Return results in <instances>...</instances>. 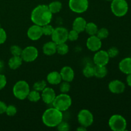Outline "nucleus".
<instances>
[{
  "mask_svg": "<svg viewBox=\"0 0 131 131\" xmlns=\"http://www.w3.org/2000/svg\"><path fill=\"white\" fill-rule=\"evenodd\" d=\"M23 59L21 56H13L8 61V66L12 70L18 69L23 63Z\"/></svg>",
  "mask_w": 131,
  "mask_h": 131,
  "instance_id": "obj_21",
  "label": "nucleus"
},
{
  "mask_svg": "<svg viewBox=\"0 0 131 131\" xmlns=\"http://www.w3.org/2000/svg\"><path fill=\"white\" fill-rule=\"evenodd\" d=\"M70 89V85L69 84V82L64 81L63 83L60 84V90L61 93H67L69 92Z\"/></svg>",
  "mask_w": 131,
  "mask_h": 131,
  "instance_id": "obj_34",
  "label": "nucleus"
},
{
  "mask_svg": "<svg viewBox=\"0 0 131 131\" xmlns=\"http://www.w3.org/2000/svg\"><path fill=\"white\" fill-rule=\"evenodd\" d=\"M86 46L90 51L97 52L102 47V41L97 36H90L86 41Z\"/></svg>",
  "mask_w": 131,
  "mask_h": 131,
  "instance_id": "obj_13",
  "label": "nucleus"
},
{
  "mask_svg": "<svg viewBox=\"0 0 131 131\" xmlns=\"http://www.w3.org/2000/svg\"><path fill=\"white\" fill-rule=\"evenodd\" d=\"M38 51L36 47L33 46H28L23 49L21 56L23 61L26 62H32L37 58Z\"/></svg>",
  "mask_w": 131,
  "mask_h": 131,
  "instance_id": "obj_10",
  "label": "nucleus"
},
{
  "mask_svg": "<svg viewBox=\"0 0 131 131\" xmlns=\"http://www.w3.org/2000/svg\"><path fill=\"white\" fill-rule=\"evenodd\" d=\"M119 69L125 74H131V58H125L119 63Z\"/></svg>",
  "mask_w": 131,
  "mask_h": 131,
  "instance_id": "obj_18",
  "label": "nucleus"
},
{
  "mask_svg": "<svg viewBox=\"0 0 131 131\" xmlns=\"http://www.w3.org/2000/svg\"><path fill=\"white\" fill-rule=\"evenodd\" d=\"M54 30V28L52 26L50 25L49 24L42 26V32H43V35H44L51 36Z\"/></svg>",
  "mask_w": 131,
  "mask_h": 131,
  "instance_id": "obj_30",
  "label": "nucleus"
},
{
  "mask_svg": "<svg viewBox=\"0 0 131 131\" xmlns=\"http://www.w3.org/2000/svg\"><path fill=\"white\" fill-rule=\"evenodd\" d=\"M77 130H79V131H85L86 130V127H83V126H80L79 127H78V129H77Z\"/></svg>",
  "mask_w": 131,
  "mask_h": 131,
  "instance_id": "obj_41",
  "label": "nucleus"
},
{
  "mask_svg": "<svg viewBox=\"0 0 131 131\" xmlns=\"http://www.w3.org/2000/svg\"><path fill=\"white\" fill-rule=\"evenodd\" d=\"M56 46L57 44L55 43L53 41L48 42L45 43L42 48L43 54L47 56H52L56 52Z\"/></svg>",
  "mask_w": 131,
  "mask_h": 131,
  "instance_id": "obj_19",
  "label": "nucleus"
},
{
  "mask_svg": "<svg viewBox=\"0 0 131 131\" xmlns=\"http://www.w3.org/2000/svg\"><path fill=\"white\" fill-rule=\"evenodd\" d=\"M61 77L60 73L58 72L53 71L50 72L47 76V81L49 84H58L61 83Z\"/></svg>",
  "mask_w": 131,
  "mask_h": 131,
  "instance_id": "obj_20",
  "label": "nucleus"
},
{
  "mask_svg": "<svg viewBox=\"0 0 131 131\" xmlns=\"http://www.w3.org/2000/svg\"><path fill=\"white\" fill-rule=\"evenodd\" d=\"M107 74V70L106 66L96 65L94 67V76L97 78H103L106 76Z\"/></svg>",
  "mask_w": 131,
  "mask_h": 131,
  "instance_id": "obj_22",
  "label": "nucleus"
},
{
  "mask_svg": "<svg viewBox=\"0 0 131 131\" xmlns=\"http://www.w3.org/2000/svg\"><path fill=\"white\" fill-rule=\"evenodd\" d=\"M106 1H111L112 0H106Z\"/></svg>",
  "mask_w": 131,
  "mask_h": 131,
  "instance_id": "obj_43",
  "label": "nucleus"
},
{
  "mask_svg": "<svg viewBox=\"0 0 131 131\" xmlns=\"http://www.w3.org/2000/svg\"><path fill=\"white\" fill-rule=\"evenodd\" d=\"M27 35H28V38L31 40H38L43 35L42 27L40 26L37 25V24L31 26L28 29V32H27Z\"/></svg>",
  "mask_w": 131,
  "mask_h": 131,
  "instance_id": "obj_12",
  "label": "nucleus"
},
{
  "mask_svg": "<svg viewBox=\"0 0 131 131\" xmlns=\"http://www.w3.org/2000/svg\"><path fill=\"white\" fill-rule=\"evenodd\" d=\"M110 56L107 52L104 50H99L93 56V61L96 65L106 66L110 61Z\"/></svg>",
  "mask_w": 131,
  "mask_h": 131,
  "instance_id": "obj_11",
  "label": "nucleus"
},
{
  "mask_svg": "<svg viewBox=\"0 0 131 131\" xmlns=\"http://www.w3.org/2000/svg\"><path fill=\"white\" fill-rule=\"evenodd\" d=\"M89 3L88 0H69V6L70 10L75 13L81 14L88 8Z\"/></svg>",
  "mask_w": 131,
  "mask_h": 131,
  "instance_id": "obj_8",
  "label": "nucleus"
},
{
  "mask_svg": "<svg viewBox=\"0 0 131 131\" xmlns=\"http://www.w3.org/2000/svg\"><path fill=\"white\" fill-rule=\"evenodd\" d=\"M109 126L114 131H124L126 130L127 121L120 115H114L109 120Z\"/></svg>",
  "mask_w": 131,
  "mask_h": 131,
  "instance_id": "obj_6",
  "label": "nucleus"
},
{
  "mask_svg": "<svg viewBox=\"0 0 131 131\" xmlns=\"http://www.w3.org/2000/svg\"><path fill=\"white\" fill-rule=\"evenodd\" d=\"M107 52L109 56H110V58H115L116 56H117L118 54H119L118 49L115 47H111V48H110Z\"/></svg>",
  "mask_w": 131,
  "mask_h": 131,
  "instance_id": "obj_35",
  "label": "nucleus"
},
{
  "mask_svg": "<svg viewBox=\"0 0 131 131\" xmlns=\"http://www.w3.org/2000/svg\"><path fill=\"white\" fill-rule=\"evenodd\" d=\"M10 52H11L13 56H20L22 52H23V49L19 46L14 45V46H12L10 47Z\"/></svg>",
  "mask_w": 131,
  "mask_h": 131,
  "instance_id": "obj_31",
  "label": "nucleus"
},
{
  "mask_svg": "<svg viewBox=\"0 0 131 131\" xmlns=\"http://www.w3.org/2000/svg\"><path fill=\"white\" fill-rule=\"evenodd\" d=\"M61 79L64 81L72 82L74 78V71L70 67L65 66L60 71Z\"/></svg>",
  "mask_w": 131,
  "mask_h": 131,
  "instance_id": "obj_16",
  "label": "nucleus"
},
{
  "mask_svg": "<svg viewBox=\"0 0 131 131\" xmlns=\"http://www.w3.org/2000/svg\"><path fill=\"white\" fill-rule=\"evenodd\" d=\"M3 67H4L3 61H1V60H0V70H2L3 68Z\"/></svg>",
  "mask_w": 131,
  "mask_h": 131,
  "instance_id": "obj_42",
  "label": "nucleus"
},
{
  "mask_svg": "<svg viewBox=\"0 0 131 131\" xmlns=\"http://www.w3.org/2000/svg\"><path fill=\"white\" fill-rule=\"evenodd\" d=\"M6 115L9 116H14L17 113V108L15 106L13 105H9L6 107V111H5Z\"/></svg>",
  "mask_w": 131,
  "mask_h": 131,
  "instance_id": "obj_33",
  "label": "nucleus"
},
{
  "mask_svg": "<svg viewBox=\"0 0 131 131\" xmlns=\"http://www.w3.org/2000/svg\"><path fill=\"white\" fill-rule=\"evenodd\" d=\"M58 130L60 131H68L70 129V125L65 122H61L57 126Z\"/></svg>",
  "mask_w": 131,
  "mask_h": 131,
  "instance_id": "obj_36",
  "label": "nucleus"
},
{
  "mask_svg": "<svg viewBox=\"0 0 131 131\" xmlns=\"http://www.w3.org/2000/svg\"><path fill=\"white\" fill-rule=\"evenodd\" d=\"M52 104L54 107L63 112L69 110L71 106L72 99L67 93H62L56 96Z\"/></svg>",
  "mask_w": 131,
  "mask_h": 131,
  "instance_id": "obj_3",
  "label": "nucleus"
},
{
  "mask_svg": "<svg viewBox=\"0 0 131 131\" xmlns=\"http://www.w3.org/2000/svg\"><path fill=\"white\" fill-rule=\"evenodd\" d=\"M111 9L113 14L116 17H123L127 13L129 5L125 0H112Z\"/></svg>",
  "mask_w": 131,
  "mask_h": 131,
  "instance_id": "obj_5",
  "label": "nucleus"
},
{
  "mask_svg": "<svg viewBox=\"0 0 131 131\" xmlns=\"http://www.w3.org/2000/svg\"><path fill=\"white\" fill-rule=\"evenodd\" d=\"M96 35L101 40L105 39L109 36V31L107 28H102L100 29H98V31Z\"/></svg>",
  "mask_w": 131,
  "mask_h": 131,
  "instance_id": "obj_29",
  "label": "nucleus"
},
{
  "mask_svg": "<svg viewBox=\"0 0 131 131\" xmlns=\"http://www.w3.org/2000/svg\"><path fill=\"white\" fill-rule=\"evenodd\" d=\"M6 84V78L5 75L0 74V90L5 88Z\"/></svg>",
  "mask_w": 131,
  "mask_h": 131,
  "instance_id": "obj_38",
  "label": "nucleus"
},
{
  "mask_svg": "<svg viewBox=\"0 0 131 131\" xmlns=\"http://www.w3.org/2000/svg\"><path fill=\"white\" fill-rule=\"evenodd\" d=\"M69 46L65 43H61L57 44L56 46V52L60 55H65L69 52Z\"/></svg>",
  "mask_w": 131,
  "mask_h": 131,
  "instance_id": "obj_26",
  "label": "nucleus"
},
{
  "mask_svg": "<svg viewBox=\"0 0 131 131\" xmlns=\"http://www.w3.org/2000/svg\"><path fill=\"white\" fill-rule=\"evenodd\" d=\"M48 7L49 8L50 11L52 12V14H56L60 12V10L62 8V4L60 1H54L51 2L48 5Z\"/></svg>",
  "mask_w": 131,
  "mask_h": 131,
  "instance_id": "obj_23",
  "label": "nucleus"
},
{
  "mask_svg": "<svg viewBox=\"0 0 131 131\" xmlns=\"http://www.w3.org/2000/svg\"><path fill=\"white\" fill-rule=\"evenodd\" d=\"M52 18V14L50 11L48 5H40L35 8L31 14V21L35 24L43 26L50 24Z\"/></svg>",
  "mask_w": 131,
  "mask_h": 131,
  "instance_id": "obj_1",
  "label": "nucleus"
},
{
  "mask_svg": "<svg viewBox=\"0 0 131 131\" xmlns=\"http://www.w3.org/2000/svg\"><path fill=\"white\" fill-rule=\"evenodd\" d=\"M79 33L77 31L72 29L68 33V40L70 41H75L79 38Z\"/></svg>",
  "mask_w": 131,
  "mask_h": 131,
  "instance_id": "obj_32",
  "label": "nucleus"
},
{
  "mask_svg": "<svg viewBox=\"0 0 131 131\" xmlns=\"http://www.w3.org/2000/svg\"><path fill=\"white\" fill-rule=\"evenodd\" d=\"M27 98L29 99V101L33 102H37L40 101L41 99V95L40 94V92L37 90H33L30 91L28 94V97Z\"/></svg>",
  "mask_w": 131,
  "mask_h": 131,
  "instance_id": "obj_25",
  "label": "nucleus"
},
{
  "mask_svg": "<svg viewBox=\"0 0 131 131\" xmlns=\"http://www.w3.org/2000/svg\"><path fill=\"white\" fill-rule=\"evenodd\" d=\"M68 33L69 31L65 28L58 27L55 28L52 34L51 35L52 40L56 44L65 43L68 40Z\"/></svg>",
  "mask_w": 131,
  "mask_h": 131,
  "instance_id": "obj_7",
  "label": "nucleus"
},
{
  "mask_svg": "<svg viewBox=\"0 0 131 131\" xmlns=\"http://www.w3.org/2000/svg\"><path fill=\"white\" fill-rule=\"evenodd\" d=\"M56 96L55 91L52 88L46 87L42 92L41 98L43 102L46 104H51L53 102Z\"/></svg>",
  "mask_w": 131,
  "mask_h": 131,
  "instance_id": "obj_14",
  "label": "nucleus"
},
{
  "mask_svg": "<svg viewBox=\"0 0 131 131\" xmlns=\"http://www.w3.org/2000/svg\"><path fill=\"white\" fill-rule=\"evenodd\" d=\"M86 24V20L84 18L81 17H78L75 18V19L73 22L72 29L77 31L78 33H81L85 30Z\"/></svg>",
  "mask_w": 131,
  "mask_h": 131,
  "instance_id": "obj_17",
  "label": "nucleus"
},
{
  "mask_svg": "<svg viewBox=\"0 0 131 131\" xmlns=\"http://www.w3.org/2000/svg\"><path fill=\"white\" fill-rule=\"evenodd\" d=\"M6 38H7V36H6V31L0 26V44L5 43Z\"/></svg>",
  "mask_w": 131,
  "mask_h": 131,
  "instance_id": "obj_37",
  "label": "nucleus"
},
{
  "mask_svg": "<svg viewBox=\"0 0 131 131\" xmlns=\"http://www.w3.org/2000/svg\"><path fill=\"white\" fill-rule=\"evenodd\" d=\"M78 120L81 125L88 127L93 122V114L88 110H81L78 115Z\"/></svg>",
  "mask_w": 131,
  "mask_h": 131,
  "instance_id": "obj_9",
  "label": "nucleus"
},
{
  "mask_svg": "<svg viewBox=\"0 0 131 131\" xmlns=\"http://www.w3.org/2000/svg\"><path fill=\"white\" fill-rule=\"evenodd\" d=\"M83 74L86 78H92L94 76V67L90 65H87L83 69Z\"/></svg>",
  "mask_w": 131,
  "mask_h": 131,
  "instance_id": "obj_27",
  "label": "nucleus"
},
{
  "mask_svg": "<svg viewBox=\"0 0 131 131\" xmlns=\"http://www.w3.org/2000/svg\"><path fill=\"white\" fill-rule=\"evenodd\" d=\"M110 92L115 94H120L125 91V85L123 82L119 80H113L108 85Z\"/></svg>",
  "mask_w": 131,
  "mask_h": 131,
  "instance_id": "obj_15",
  "label": "nucleus"
},
{
  "mask_svg": "<svg viewBox=\"0 0 131 131\" xmlns=\"http://www.w3.org/2000/svg\"><path fill=\"white\" fill-rule=\"evenodd\" d=\"M98 27L95 23H88L86 26L85 30L86 32L88 33L89 35H96L97 31H98Z\"/></svg>",
  "mask_w": 131,
  "mask_h": 131,
  "instance_id": "obj_24",
  "label": "nucleus"
},
{
  "mask_svg": "<svg viewBox=\"0 0 131 131\" xmlns=\"http://www.w3.org/2000/svg\"><path fill=\"white\" fill-rule=\"evenodd\" d=\"M126 81L128 85L131 87V74H127V77Z\"/></svg>",
  "mask_w": 131,
  "mask_h": 131,
  "instance_id": "obj_40",
  "label": "nucleus"
},
{
  "mask_svg": "<svg viewBox=\"0 0 131 131\" xmlns=\"http://www.w3.org/2000/svg\"><path fill=\"white\" fill-rule=\"evenodd\" d=\"M29 92V85L25 81H19L13 87L14 95L19 100H24L26 99Z\"/></svg>",
  "mask_w": 131,
  "mask_h": 131,
  "instance_id": "obj_4",
  "label": "nucleus"
},
{
  "mask_svg": "<svg viewBox=\"0 0 131 131\" xmlns=\"http://www.w3.org/2000/svg\"><path fill=\"white\" fill-rule=\"evenodd\" d=\"M6 107H7V106H6L5 102H2V101H0V115L5 113L6 110Z\"/></svg>",
  "mask_w": 131,
  "mask_h": 131,
  "instance_id": "obj_39",
  "label": "nucleus"
},
{
  "mask_svg": "<svg viewBox=\"0 0 131 131\" xmlns=\"http://www.w3.org/2000/svg\"><path fill=\"white\" fill-rule=\"evenodd\" d=\"M46 86H47V83L44 80L39 81H37L36 83H34L33 84V89L35 90H37L38 92H42L43 90L45 88H46Z\"/></svg>",
  "mask_w": 131,
  "mask_h": 131,
  "instance_id": "obj_28",
  "label": "nucleus"
},
{
  "mask_svg": "<svg viewBox=\"0 0 131 131\" xmlns=\"http://www.w3.org/2000/svg\"><path fill=\"white\" fill-rule=\"evenodd\" d=\"M63 118L62 112L53 107L44 111L42 120L43 124L48 127H55L63 121Z\"/></svg>",
  "mask_w": 131,
  "mask_h": 131,
  "instance_id": "obj_2",
  "label": "nucleus"
}]
</instances>
